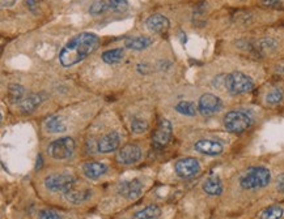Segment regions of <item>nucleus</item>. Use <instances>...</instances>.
Here are the masks:
<instances>
[{"instance_id": "nucleus-26", "label": "nucleus", "mask_w": 284, "mask_h": 219, "mask_svg": "<svg viewBox=\"0 0 284 219\" xmlns=\"http://www.w3.org/2000/svg\"><path fill=\"white\" fill-rule=\"evenodd\" d=\"M148 122L142 119V118H133V120H131V131H133V133H135V135L144 133V132L148 131Z\"/></svg>"}, {"instance_id": "nucleus-7", "label": "nucleus", "mask_w": 284, "mask_h": 219, "mask_svg": "<svg viewBox=\"0 0 284 219\" xmlns=\"http://www.w3.org/2000/svg\"><path fill=\"white\" fill-rule=\"evenodd\" d=\"M174 171L180 178L189 179L193 178L200 171V163L196 158L193 156H187V158H182L178 159L174 165Z\"/></svg>"}, {"instance_id": "nucleus-31", "label": "nucleus", "mask_w": 284, "mask_h": 219, "mask_svg": "<svg viewBox=\"0 0 284 219\" xmlns=\"http://www.w3.org/2000/svg\"><path fill=\"white\" fill-rule=\"evenodd\" d=\"M276 187H278V191L284 194V174H280L276 179Z\"/></svg>"}, {"instance_id": "nucleus-15", "label": "nucleus", "mask_w": 284, "mask_h": 219, "mask_svg": "<svg viewBox=\"0 0 284 219\" xmlns=\"http://www.w3.org/2000/svg\"><path fill=\"white\" fill-rule=\"evenodd\" d=\"M45 99H46V94L44 93L29 94L28 97H25L20 102V110L22 114H32L37 107L41 106Z\"/></svg>"}, {"instance_id": "nucleus-18", "label": "nucleus", "mask_w": 284, "mask_h": 219, "mask_svg": "<svg viewBox=\"0 0 284 219\" xmlns=\"http://www.w3.org/2000/svg\"><path fill=\"white\" fill-rule=\"evenodd\" d=\"M91 189H88V188H82V189H79V188H76V185L73 188H71L70 191L66 192L64 193V196H66L67 201H70L71 203H75V205H77V203H82L84 202V201L89 200V197H91Z\"/></svg>"}, {"instance_id": "nucleus-1", "label": "nucleus", "mask_w": 284, "mask_h": 219, "mask_svg": "<svg viewBox=\"0 0 284 219\" xmlns=\"http://www.w3.org/2000/svg\"><path fill=\"white\" fill-rule=\"evenodd\" d=\"M100 47V38L93 33H80L67 42L59 52V63L64 68L79 64Z\"/></svg>"}, {"instance_id": "nucleus-23", "label": "nucleus", "mask_w": 284, "mask_h": 219, "mask_svg": "<svg viewBox=\"0 0 284 219\" xmlns=\"http://www.w3.org/2000/svg\"><path fill=\"white\" fill-rule=\"evenodd\" d=\"M124 48L118 47V48H113V50H107L102 53V60L107 64H117V63L122 62L124 59Z\"/></svg>"}, {"instance_id": "nucleus-11", "label": "nucleus", "mask_w": 284, "mask_h": 219, "mask_svg": "<svg viewBox=\"0 0 284 219\" xmlns=\"http://www.w3.org/2000/svg\"><path fill=\"white\" fill-rule=\"evenodd\" d=\"M117 192L127 200H136L143 193V183L139 179H133L129 182H120L117 185Z\"/></svg>"}, {"instance_id": "nucleus-21", "label": "nucleus", "mask_w": 284, "mask_h": 219, "mask_svg": "<svg viewBox=\"0 0 284 219\" xmlns=\"http://www.w3.org/2000/svg\"><path fill=\"white\" fill-rule=\"evenodd\" d=\"M161 214V209L157 205H148L142 210L136 211L131 219H155Z\"/></svg>"}, {"instance_id": "nucleus-22", "label": "nucleus", "mask_w": 284, "mask_h": 219, "mask_svg": "<svg viewBox=\"0 0 284 219\" xmlns=\"http://www.w3.org/2000/svg\"><path fill=\"white\" fill-rule=\"evenodd\" d=\"M284 215V209L281 205H271L259 213V219H281Z\"/></svg>"}, {"instance_id": "nucleus-34", "label": "nucleus", "mask_w": 284, "mask_h": 219, "mask_svg": "<svg viewBox=\"0 0 284 219\" xmlns=\"http://www.w3.org/2000/svg\"><path fill=\"white\" fill-rule=\"evenodd\" d=\"M0 2H2V6L3 7H12L17 0H0Z\"/></svg>"}, {"instance_id": "nucleus-4", "label": "nucleus", "mask_w": 284, "mask_h": 219, "mask_svg": "<svg viewBox=\"0 0 284 219\" xmlns=\"http://www.w3.org/2000/svg\"><path fill=\"white\" fill-rule=\"evenodd\" d=\"M224 85L228 93H231L232 95L245 94L254 88V82L252 78L245 73L237 72V71L225 76Z\"/></svg>"}, {"instance_id": "nucleus-16", "label": "nucleus", "mask_w": 284, "mask_h": 219, "mask_svg": "<svg viewBox=\"0 0 284 219\" xmlns=\"http://www.w3.org/2000/svg\"><path fill=\"white\" fill-rule=\"evenodd\" d=\"M107 171V166L105 163L97 160H89L83 165V174L88 179H98Z\"/></svg>"}, {"instance_id": "nucleus-28", "label": "nucleus", "mask_w": 284, "mask_h": 219, "mask_svg": "<svg viewBox=\"0 0 284 219\" xmlns=\"http://www.w3.org/2000/svg\"><path fill=\"white\" fill-rule=\"evenodd\" d=\"M107 3H109V7H110L111 10L115 11V12L124 13L129 10L127 0H107Z\"/></svg>"}, {"instance_id": "nucleus-29", "label": "nucleus", "mask_w": 284, "mask_h": 219, "mask_svg": "<svg viewBox=\"0 0 284 219\" xmlns=\"http://www.w3.org/2000/svg\"><path fill=\"white\" fill-rule=\"evenodd\" d=\"M281 99H283V93L279 89H274L266 94V102L268 104H278L280 103Z\"/></svg>"}, {"instance_id": "nucleus-19", "label": "nucleus", "mask_w": 284, "mask_h": 219, "mask_svg": "<svg viewBox=\"0 0 284 219\" xmlns=\"http://www.w3.org/2000/svg\"><path fill=\"white\" fill-rule=\"evenodd\" d=\"M205 193L209 196H220L223 193V183L218 176H211V178L206 179L202 185Z\"/></svg>"}, {"instance_id": "nucleus-5", "label": "nucleus", "mask_w": 284, "mask_h": 219, "mask_svg": "<svg viewBox=\"0 0 284 219\" xmlns=\"http://www.w3.org/2000/svg\"><path fill=\"white\" fill-rule=\"evenodd\" d=\"M77 184L75 176L72 174L67 172H57V174H50L45 178V187L51 192H68L71 188Z\"/></svg>"}, {"instance_id": "nucleus-35", "label": "nucleus", "mask_w": 284, "mask_h": 219, "mask_svg": "<svg viewBox=\"0 0 284 219\" xmlns=\"http://www.w3.org/2000/svg\"><path fill=\"white\" fill-rule=\"evenodd\" d=\"M41 166H42V156L38 155V158H37V166H35V169L39 170V169H41Z\"/></svg>"}, {"instance_id": "nucleus-33", "label": "nucleus", "mask_w": 284, "mask_h": 219, "mask_svg": "<svg viewBox=\"0 0 284 219\" xmlns=\"http://www.w3.org/2000/svg\"><path fill=\"white\" fill-rule=\"evenodd\" d=\"M26 2V4H28V8L30 11H32V12H35V11H37V8H38V0H25Z\"/></svg>"}, {"instance_id": "nucleus-3", "label": "nucleus", "mask_w": 284, "mask_h": 219, "mask_svg": "<svg viewBox=\"0 0 284 219\" xmlns=\"http://www.w3.org/2000/svg\"><path fill=\"white\" fill-rule=\"evenodd\" d=\"M252 123L253 120L247 111H242V110L229 111V113L225 114L224 119H223L225 129L228 132H232V133H241V132L247 131L252 125Z\"/></svg>"}, {"instance_id": "nucleus-30", "label": "nucleus", "mask_w": 284, "mask_h": 219, "mask_svg": "<svg viewBox=\"0 0 284 219\" xmlns=\"http://www.w3.org/2000/svg\"><path fill=\"white\" fill-rule=\"evenodd\" d=\"M38 219H60V216L59 214L53 211V210H42Z\"/></svg>"}, {"instance_id": "nucleus-10", "label": "nucleus", "mask_w": 284, "mask_h": 219, "mask_svg": "<svg viewBox=\"0 0 284 219\" xmlns=\"http://www.w3.org/2000/svg\"><path fill=\"white\" fill-rule=\"evenodd\" d=\"M172 133H173L172 123L167 119H161L152 133V142L155 146L164 147L171 141Z\"/></svg>"}, {"instance_id": "nucleus-17", "label": "nucleus", "mask_w": 284, "mask_h": 219, "mask_svg": "<svg viewBox=\"0 0 284 219\" xmlns=\"http://www.w3.org/2000/svg\"><path fill=\"white\" fill-rule=\"evenodd\" d=\"M153 43V39L145 35H136V37H127L125 39V47L130 48V50L142 51L145 50L147 47H149Z\"/></svg>"}, {"instance_id": "nucleus-20", "label": "nucleus", "mask_w": 284, "mask_h": 219, "mask_svg": "<svg viewBox=\"0 0 284 219\" xmlns=\"http://www.w3.org/2000/svg\"><path fill=\"white\" fill-rule=\"evenodd\" d=\"M45 127H46V131L50 133H62L67 129L66 123L59 116H50L45 123Z\"/></svg>"}, {"instance_id": "nucleus-25", "label": "nucleus", "mask_w": 284, "mask_h": 219, "mask_svg": "<svg viewBox=\"0 0 284 219\" xmlns=\"http://www.w3.org/2000/svg\"><path fill=\"white\" fill-rule=\"evenodd\" d=\"M176 111L182 115H186V116H195L196 115V111L198 108L195 107V104L193 102H190V100H181L176 104Z\"/></svg>"}, {"instance_id": "nucleus-14", "label": "nucleus", "mask_w": 284, "mask_h": 219, "mask_svg": "<svg viewBox=\"0 0 284 219\" xmlns=\"http://www.w3.org/2000/svg\"><path fill=\"white\" fill-rule=\"evenodd\" d=\"M145 25H147L149 31L155 33V34H164V33L168 31L169 26H171V22H169L168 17H165L164 15L155 13V15L149 16L148 19H147Z\"/></svg>"}, {"instance_id": "nucleus-32", "label": "nucleus", "mask_w": 284, "mask_h": 219, "mask_svg": "<svg viewBox=\"0 0 284 219\" xmlns=\"http://www.w3.org/2000/svg\"><path fill=\"white\" fill-rule=\"evenodd\" d=\"M263 6L266 7H280V0H261Z\"/></svg>"}, {"instance_id": "nucleus-8", "label": "nucleus", "mask_w": 284, "mask_h": 219, "mask_svg": "<svg viewBox=\"0 0 284 219\" xmlns=\"http://www.w3.org/2000/svg\"><path fill=\"white\" fill-rule=\"evenodd\" d=\"M223 107V102L219 97L211 93L203 94L198 100V111L203 116H212L219 113Z\"/></svg>"}, {"instance_id": "nucleus-12", "label": "nucleus", "mask_w": 284, "mask_h": 219, "mask_svg": "<svg viewBox=\"0 0 284 219\" xmlns=\"http://www.w3.org/2000/svg\"><path fill=\"white\" fill-rule=\"evenodd\" d=\"M120 144V136L117 131L107 132L106 135L102 136L97 141V150L98 153L107 154L111 151H115Z\"/></svg>"}, {"instance_id": "nucleus-2", "label": "nucleus", "mask_w": 284, "mask_h": 219, "mask_svg": "<svg viewBox=\"0 0 284 219\" xmlns=\"http://www.w3.org/2000/svg\"><path fill=\"white\" fill-rule=\"evenodd\" d=\"M271 182V172L262 166L250 167L240 178V185L244 189H261Z\"/></svg>"}, {"instance_id": "nucleus-13", "label": "nucleus", "mask_w": 284, "mask_h": 219, "mask_svg": "<svg viewBox=\"0 0 284 219\" xmlns=\"http://www.w3.org/2000/svg\"><path fill=\"white\" fill-rule=\"evenodd\" d=\"M194 149H195L198 153L205 154V155H220L223 151H224V146L223 144H220L219 141L215 140H207V138H203V140L196 141L194 144Z\"/></svg>"}, {"instance_id": "nucleus-27", "label": "nucleus", "mask_w": 284, "mask_h": 219, "mask_svg": "<svg viewBox=\"0 0 284 219\" xmlns=\"http://www.w3.org/2000/svg\"><path fill=\"white\" fill-rule=\"evenodd\" d=\"M107 8H109V3H105L102 0H96L95 3H92V6L89 7V13L92 16H100L106 12Z\"/></svg>"}, {"instance_id": "nucleus-9", "label": "nucleus", "mask_w": 284, "mask_h": 219, "mask_svg": "<svg viewBox=\"0 0 284 219\" xmlns=\"http://www.w3.org/2000/svg\"><path fill=\"white\" fill-rule=\"evenodd\" d=\"M142 155L143 151L139 145L127 144L118 151L117 160L118 163L124 165V166H130V165L139 162L142 159Z\"/></svg>"}, {"instance_id": "nucleus-24", "label": "nucleus", "mask_w": 284, "mask_h": 219, "mask_svg": "<svg viewBox=\"0 0 284 219\" xmlns=\"http://www.w3.org/2000/svg\"><path fill=\"white\" fill-rule=\"evenodd\" d=\"M24 94H25V88L22 85H10V88H8V99H10L11 103H17V102L22 100Z\"/></svg>"}, {"instance_id": "nucleus-6", "label": "nucleus", "mask_w": 284, "mask_h": 219, "mask_svg": "<svg viewBox=\"0 0 284 219\" xmlns=\"http://www.w3.org/2000/svg\"><path fill=\"white\" fill-rule=\"evenodd\" d=\"M73 151H75V141L71 137H60L54 140L48 147L49 155L58 160L70 158Z\"/></svg>"}]
</instances>
